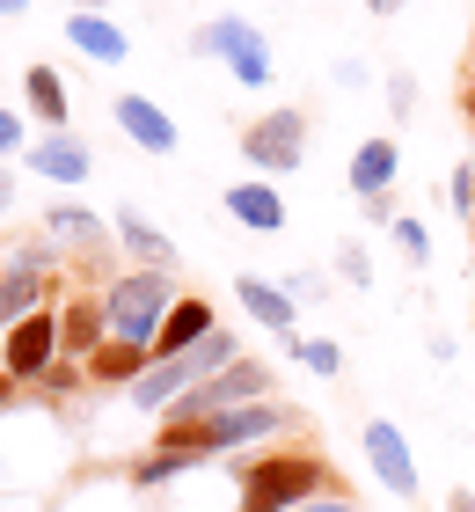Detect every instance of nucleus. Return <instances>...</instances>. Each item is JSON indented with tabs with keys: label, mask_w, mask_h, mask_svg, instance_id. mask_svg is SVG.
Masks as SVG:
<instances>
[{
	"label": "nucleus",
	"mask_w": 475,
	"mask_h": 512,
	"mask_svg": "<svg viewBox=\"0 0 475 512\" xmlns=\"http://www.w3.org/2000/svg\"><path fill=\"white\" fill-rule=\"evenodd\" d=\"M337 498V469L322 454H256L242 461V512H300Z\"/></svg>",
	"instance_id": "nucleus-1"
},
{
	"label": "nucleus",
	"mask_w": 475,
	"mask_h": 512,
	"mask_svg": "<svg viewBox=\"0 0 475 512\" xmlns=\"http://www.w3.org/2000/svg\"><path fill=\"white\" fill-rule=\"evenodd\" d=\"M293 425V410H278L271 395L264 403H242V410H220V417H161V447L176 454H234V447H256V439H271Z\"/></svg>",
	"instance_id": "nucleus-2"
},
{
	"label": "nucleus",
	"mask_w": 475,
	"mask_h": 512,
	"mask_svg": "<svg viewBox=\"0 0 475 512\" xmlns=\"http://www.w3.org/2000/svg\"><path fill=\"white\" fill-rule=\"evenodd\" d=\"M176 278L169 271H125L117 286L103 293V308H110V337H125V344H147L154 352V337H161V322H169L176 308Z\"/></svg>",
	"instance_id": "nucleus-3"
},
{
	"label": "nucleus",
	"mask_w": 475,
	"mask_h": 512,
	"mask_svg": "<svg viewBox=\"0 0 475 512\" xmlns=\"http://www.w3.org/2000/svg\"><path fill=\"white\" fill-rule=\"evenodd\" d=\"M264 395H271V366L264 359H234L227 374H212L205 388H190L183 403H169V417H220V410L264 403Z\"/></svg>",
	"instance_id": "nucleus-4"
},
{
	"label": "nucleus",
	"mask_w": 475,
	"mask_h": 512,
	"mask_svg": "<svg viewBox=\"0 0 475 512\" xmlns=\"http://www.w3.org/2000/svg\"><path fill=\"white\" fill-rule=\"evenodd\" d=\"M59 359H66L59 352V315H44V308L30 322H15L8 344H0V366H8V381H22V388H37Z\"/></svg>",
	"instance_id": "nucleus-5"
},
{
	"label": "nucleus",
	"mask_w": 475,
	"mask_h": 512,
	"mask_svg": "<svg viewBox=\"0 0 475 512\" xmlns=\"http://www.w3.org/2000/svg\"><path fill=\"white\" fill-rule=\"evenodd\" d=\"M242 154H249L264 176H293L300 154H307V118H300V110H271V118H256V125L242 132Z\"/></svg>",
	"instance_id": "nucleus-6"
},
{
	"label": "nucleus",
	"mask_w": 475,
	"mask_h": 512,
	"mask_svg": "<svg viewBox=\"0 0 475 512\" xmlns=\"http://www.w3.org/2000/svg\"><path fill=\"white\" fill-rule=\"evenodd\" d=\"M366 461H373V476L388 483L395 498L417 491V461H410V447H402V432L388 425V417H373V425H366Z\"/></svg>",
	"instance_id": "nucleus-7"
},
{
	"label": "nucleus",
	"mask_w": 475,
	"mask_h": 512,
	"mask_svg": "<svg viewBox=\"0 0 475 512\" xmlns=\"http://www.w3.org/2000/svg\"><path fill=\"white\" fill-rule=\"evenodd\" d=\"M110 344V308L103 300H66L59 308V352L66 359H95Z\"/></svg>",
	"instance_id": "nucleus-8"
},
{
	"label": "nucleus",
	"mask_w": 475,
	"mask_h": 512,
	"mask_svg": "<svg viewBox=\"0 0 475 512\" xmlns=\"http://www.w3.org/2000/svg\"><path fill=\"white\" fill-rule=\"evenodd\" d=\"M30 169L52 176V183H81L95 169V154H88V139H74V132H44V139H30Z\"/></svg>",
	"instance_id": "nucleus-9"
},
{
	"label": "nucleus",
	"mask_w": 475,
	"mask_h": 512,
	"mask_svg": "<svg viewBox=\"0 0 475 512\" xmlns=\"http://www.w3.org/2000/svg\"><path fill=\"white\" fill-rule=\"evenodd\" d=\"M212 330H220V322H212L205 300H176L169 322H161V337H154V359H183V352H198Z\"/></svg>",
	"instance_id": "nucleus-10"
},
{
	"label": "nucleus",
	"mask_w": 475,
	"mask_h": 512,
	"mask_svg": "<svg viewBox=\"0 0 475 512\" xmlns=\"http://www.w3.org/2000/svg\"><path fill=\"white\" fill-rule=\"evenodd\" d=\"M117 125H125V139H139L147 154H176V125H169V110L147 103V96H117Z\"/></svg>",
	"instance_id": "nucleus-11"
},
{
	"label": "nucleus",
	"mask_w": 475,
	"mask_h": 512,
	"mask_svg": "<svg viewBox=\"0 0 475 512\" xmlns=\"http://www.w3.org/2000/svg\"><path fill=\"white\" fill-rule=\"evenodd\" d=\"M110 235H117V242H125V249L139 256V271H169V264H176V249H169V235H161L154 220H139V205H125V213L110 220Z\"/></svg>",
	"instance_id": "nucleus-12"
},
{
	"label": "nucleus",
	"mask_w": 475,
	"mask_h": 512,
	"mask_svg": "<svg viewBox=\"0 0 475 512\" xmlns=\"http://www.w3.org/2000/svg\"><path fill=\"white\" fill-rule=\"evenodd\" d=\"M234 300H242V308L264 322V330H278V337H293V293L285 286H271V278H234Z\"/></svg>",
	"instance_id": "nucleus-13"
},
{
	"label": "nucleus",
	"mask_w": 475,
	"mask_h": 512,
	"mask_svg": "<svg viewBox=\"0 0 475 512\" xmlns=\"http://www.w3.org/2000/svg\"><path fill=\"white\" fill-rule=\"evenodd\" d=\"M66 44H74V52H88V59H103V66H117V59L132 52L125 30H117L110 15H81V8L66 15Z\"/></svg>",
	"instance_id": "nucleus-14"
},
{
	"label": "nucleus",
	"mask_w": 475,
	"mask_h": 512,
	"mask_svg": "<svg viewBox=\"0 0 475 512\" xmlns=\"http://www.w3.org/2000/svg\"><path fill=\"white\" fill-rule=\"evenodd\" d=\"M154 366V352L147 344H125V337H110L103 352L88 359V381H125V388H139V374Z\"/></svg>",
	"instance_id": "nucleus-15"
},
{
	"label": "nucleus",
	"mask_w": 475,
	"mask_h": 512,
	"mask_svg": "<svg viewBox=\"0 0 475 512\" xmlns=\"http://www.w3.org/2000/svg\"><path fill=\"white\" fill-rule=\"evenodd\" d=\"M227 213L242 220V227H264V235H278V227H285V205H278L271 183H234V191H227Z\"/></svg>",
	"instance_id": "nucleus-16"
},
{
	"label": "nucleus",
	"mask_w": 475,
	"mask_h": 512,
	"mask_svg": "<svg viewBox=\"0 0 475 512\" xmlns=\"http://www.w3.org/2000/svg\"><path fill=\"white\" fill-rule=\"evenodd\" d=\"M395 183V139H366L359 154H351V191L359 198H380Z\"/></svg>",
	"instance_id": "nucleus-17"
},
{
	"label": "nucleus",
	"mask_w": 475,
	"mask_h": 512,
	"mask_svg": "<svg viewBox=\"0 0 475 512\" xmlns=\"http://www.w3.org/2000/svg\"><path fill=\"white\" fill-rule=\"evenodd\" d=\"M22 96H30V110H37L44 132H66V88H59L52 66H30V74H22Z\"/></svg>",
	"instance_id": "nucleus-18"
},
{
	"label": "nucleus",
	"mask_w": 475,
	"mask_h": 512,
	"mask_svg": "<svg viewBox=\"0 0 475 512\" xmlns=\"http://www.w3.org/2000/svg\"><path fill=\"white\" fill-rule=\"evenodd\" d=\"M249 37H256V30H249L242 15H212L205 30H198V52H205V59H234V52H242Z\"/></svg>",
	"instance_id": "nucleus-19"
},
{
	"label": "nucleus",
	"mask_w": 475,
	"mask_h": 512,
	"mask_svg": "<svg viewBox=\"0 0 475 512\" xmlns=\"http://www.w3.org/2000/svg\"><path fill=\"white\" fill-rule=\"evenodd\" d=\"M44 227H52V235H74L81 249H103V220H95L88 205H74V198L52 205V213H44Z\"/></svg>",
	"instance_id": "nucleus-20"
},
{
	"label": "nucleus",
	"mask_w": 475,
	"mask_h": 512,
	"mask_svg": "<svg viewBox=\"0 0 475 512\" xmlns=\"http://www.w3.org/2000/svg\"><path fill=\"white\" fill-rule=\"evenodd\" d=\"M190 469H198V454L154 447V454H139V469H132V483H139V491H154V483H176V476H190Z\"/></svg>",
	"instance_id": "nucleus-21"
},
{
	"label": "nucleus",
	"mask_w": 475,
	"mask_h": 512,
	"mask_svg": "<svg viewBox=\"0 0 475 512\" xmlns=\"http://www.w3.org/2000/svg\"><path fill=\"white\" fill-rule=\"evenodd\" d=\"M30 315H37V278L30 271H0V322L15 330V322H30Z\"/></svg>",
	"instance_id": "nucleus-22"
},
{
	"label": "nucleus",
	"mask_w": 475,
	"mask_h": 512,
	"mask_svg": "<svg viewBox=\"0 0 475 512\" xmlns=\"http://www.w3.org/2000/svg\"><path fill=\"white\" fill-rule=\"evenodd\" d=\"M227 66H234V81H242V88H264V81L278 74V66H271V44H264V37H249V44H242V52H234Z\"/></svg>",
	"instance_id": "nucleus-23"
},
{
	"label": "nucleus",
	"mask_w": 475,
	"mask_h": 512,
	"mask_svg": "<svg viewBox=\"0 0 475 512\" xmlns=\"http://www.w3.org/2000/svg\"><path fill=\"white\" fill-rule=\"evenodd\" d=\"M293 359L307 366V374H337V366H344V352H337V344H329V337H293Z\"/></svg>",
	"instance_id": "nucleus-24"
},
{
	"label": "nucleus",
	"mask_w": 475,
	"mask_h": 512,
	"mask_svg": "<svg viewBox=\"0 0 475 512\" xmlns=\"http://www.w3.org/2000/svg\"><path fill=\"white\" fill-rule=\"evenodd\" d=\"M8 271L44 278V271H52V249H44V242H15V249H8Z\"/></svg>",
	"instance_id": "nucleus-25"
},
{
	"label": "nucleus",
	"mask_w": 475,
	"mask_h": 512,
	"mask_svg": "<svg viewBox=\"0 0 475 512\" xmlns=\"http://www.w3.org/2000/svg\"><path fill=\"white\" fill-rule=\"evenodd\" d=\"M337 278H351V286H373V264H366V249H359V242H344V249H337Z\"/></svg>",
	"instance_id": "nucleus-26"
},
{
	"label": "nucleus",
	"mask_w": 475,
	"mask_h": 512,
	"mask_svg": "<svg viewBox=\"0 0 475 512\" xmlns=\"http://www.w3.org/2000/svg\"><path fill=\"white\" fill-rule=\"evenodd\" d=\"M446 198H454V213H461V220H475V169H468V161L454 169V183H446Z\"/></svg>",
	"instance_id": "nucleus-27"
},
{
	"label": "nucleus",
	"mask_w": 475,
	"mask_h": 512,
	"mask_svg": "<svg viewBox=\"0 0 475 512\" xmlns=\"http://www.w3.org/2000/svg\"><path fill=\"white\" fill-rule=\"evenodd\" d=\"M395 242H402V256H410V264H424V256H432V235H424L417 220H395Z\"/></svg>",
	"instance_id": "nucleus-28"
},
{
	"label": "nucleus",
	"mask_w": 475,
	"mask_h": 512,
	"mask_svg": "<svg viewBox=\"0 0 475 512\" xmlns=\"http://www.w3.org/2000/svg\"><path fill=\"white\" fill-rule=\"evenodd\" d=\"M410 103H417V81L410 74H388V110H395V118H410Z\"/></svg>",
	"instance_id": "nucleus-29"
},
{
	"label": "nucleus",
	"mask_w": 475,
	"mask_h": 512,
	"mask_svg": "<svg viewBox=\"0 0 475 512\" xmlns=\"http://www.w3.org/2000/svg\"><path fill=\"white\" fill-rule=\"evenodd\" d=\"M285 293H293V300H322L329 278H322V271H293V278H285Z\"/></svg>",
	"instance_id": "nucleus-30"
},
{
	"label": "nucleus",
	"mask_w": 475,
	"mask_h": 512,
	"mask_svg": "<svg viewBox=\"0 0 475 512\" xmlns=\"http://www.w3.org/2000/svg\"><path fill=\"white\" fill-rule=\"evenodd\" d=\"M37 388H44V395H66V388H81V366H74V359H59V366H52V374H44Z\"/></svg>",
	"instance_id": "nucleus-31"
},
{
	"label": "nucleus",
	"mask_w": 475,
	"mask_h": 512,
	"mask_svg": "<svg viewBox=\"0 0 475 512\" xmlns=\"http://www.w3.org/2000/svg\"><path fill=\"white\" fill-rule=\"evenodd\" d=\"M22 147V118H15V110H0V154H15Z\"/></svg>",
	"instance_id": "nucleus-32"
},
{
	"label": "nucleus",
	"mask_w": 475,
	"mask_h": 512,
	"mask_svg": "<svg viewBox=\"0 0 475 512\" xmlns=\"http://www.w3.org/2000/svg\"><path fill=\"white\" fill-rule=\"evenodd\" d=\"M337 88H366V66L359 59H337Z\"/></svg>",
	"instance_id": "nucleus-33"
},
{
	"label": "nucleus",
	"mask_w": 475,
	"mask_h": 512,
	"mask_svg": "<svg viewBox=\"0 0 475 512\" xmlns=\"http://www.w3.org/2000/svg\"><path fill=\"white\" fill-rule=\"evenodd\" d=\"M300 512H359L351 498H315V505H300Z\"/></svg>",
	"instance_id": "nucleus-34"
},
{
	"label": "nucleus",
	"mask_w": 475,
	"mask_h": 512,
	"mask_svg": "<svg viewBox=\"0 0 475 512\" xmlns=\"http://www.w3.org/2000/svg\"><path fill=\"white\" fill-rule=\"evenodd\" d=\"M8 205H15V176L0 169V213H8Z\"/></svg>",
	"instance_id": "nucleus-35"
},
{
	"label": "nucleus",
	"mask_w": 475,
	"mask_h": 512,
	"mask_svg": "<svg viewBox=\"0 0 475 512\" xmlns=\"http://www.w3.org/2000/svg\"><path fill=\"white\" fill-rule=\"evenodd\" d=\"M446 512H475V498H468V491H454V498H446Z\"/></svg>",
	"instance_id": "nucleus-36"
},
{
	"label": "nucleus",
	"mask_w": 475,
	"mask_h": 512,
	"mask_svg": "<svg viewBox=\"0 0 475 512\" xmlns=\"http://www.w3.org/2000/svg\"><path fill=\"white\" fill-rule=\"evenodd\" d=\"M461 110H468V125H475V81H468V88H461Z\"/></svg>",
	"instance_id": "nucleus-37"
},
{
	"label": "nucleus",
	"mask_w": 475,
	"mask_h": 512,
	"mask_svg": "<svg viewBox=\"0 0 475 512\" xmlns=\"http://www.w3.org/2000/svg\"><path fill=\"white\" fill-rule=\"evenodd\" d=\"M74 8H81V15H103V8H110V0H74Z\"/></svg>",
	"instance_id": "nucleus-38"
},
{
	"label": "nucleus",
	"mask_w": 475,
	"mask_h": 512,
	"mask_svg": "<svg viewBox=\"0 0 475 512\" xmlns=\"http://www.w3.org/2000/svg\"><path fill=\"white\" fill-rule=\"evenodd\" d=\"M22 8H30V0H0V15H22Z\"/></svg>",
	"instance_id": "nucleus-39"
},
{
	"label": "nucleus",
	"mask_w": 475,
	"mask_h": 512,
	"mask_svg": "<svg viewBox=\"0 0 475 512\" xmlns=\"http://www.w3.org/2000/svg\"><path fill=\"white\" fill-rule=\"evenodd\" d=\"M366 8H373V15H388V8H402V0H366Z\"/></svg>",
	"instance_id": "nucleus-40"
},
{
	"label": "nucleus",
	"mask_w": 475,
	"mask_h": 512,
	"mask_svg": "<svg viewBox=\"0 0 475 512\" xmlns=\"http://www.w3.org/2000/svg\"><path fill=\"white\" fill-rule=\"evenodd\" d=\"M0 403H8V381H0Z\"/></svg>",
	"instance_id": "nucleus-41"
},
{
	"label": "nucleus",
	"mask_w": 475,
	"mask_h": 512,
	"mask_svg": "<svg viewBox=\"0 0 475 512\" xmlns=\"http://www.w3.org/2000/svg\"><path fill=\"white\" fill-rule=\"evenodd\" d=\"M468 169H475V154H468Z\"/></svg>",
	"instance_id": "nucleus-42"
}]
</instances>
